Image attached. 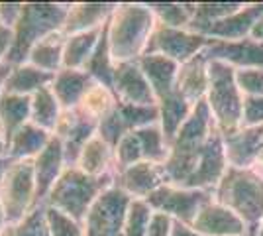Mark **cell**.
<instances>
[{"label": "cell", "instance_id": "obj_17", "mask_svg": "<svg viewBox=\"0 0 263 236\" xmlns=\"http://www.w3.org/2000/svg\"><path fill=\"white\" fill-rule=\"evenodd\" d=\"M165 183L163 166L140 161L130 168L122 169L114 175V185L120 187L132 199H142L145 201L155 189H159Z\"/></svg>", "mask_w": 263, "mask_h": 236}, {"label": "cell", "instance_id": "obj_45", "mask_svg": "<svg viewBox=\"0 0 263 236\" xmlns=\"http://www.w3.org/2000/svg\"><path fill=\"white\" fill-rule=\"evenodd\" d=\"M171 236H200V234H198L193 226L183 225V223H175V225H173V232H171Z\"/></svg>", "mask_w": 263, "mask_h": 236}, {"label": "cell", "instance_id": "obj_48", "mask_svg": "<svg viewBox=\"0 0 263 236\" xmlns=\"http://www.w3.org/2000/svg\"><path fill=\"white\" fill-rule=\"evenodd\" d=\"M6 226H8V216H6L4 205H2V201H0V236H2L4 230H6Z\"/></svg>", "mask_w": 263, "mask_h": 236}, {"label": "cell", "instance_id": "obj_15", "mask_svg": "<svg viewBox=\"0 0 263 236\" xmlns=\"http://www.w3.org/2000/svg\"><path fill=\"white\" fill-rule=\"evenodd\" d=\"M228 159H226V150H224V138L220 132L212 136L209 144L204 148L202 156L198 159V166L189 179L186 187L189 189H202V191L214 193L218 183L228 171Z\"/></svg>", "mask_w": 263, "mask_h": 236}, {"label": "cell", "instance_id": "obj_37", "mask_svg": "<svg viewBox=\"0 0 263 236\" xmlns=\"http://www.w3.org/2000/svg\"><path fill=\"white\" fill-rule=\"evenodd\" d=\"M152 214L154 211L147 203L142 199H132L122 236H147V226L152 221Z\"/></svg>", "mask_w": 263, "mask_h": 236}, {"label": "cell", "instance_id": "obj_35", "mask_svg": "<svg viewBox=\"0 0 263 236\" xmlns=\"http://www.w3.org/2000/svg\"><path fill=\"white\" fill-rule=\"evenodd\" d=\"M136 136H138L140 146H142L143 161L163 166L169 157V142H167L159 122L136 130Z\"/></svg>", "mask_w": 263, "mask_h": 236}, {"label": "cell", "instance_id": "obj_49", "mask_svg": "<svg viewBox=\"0 0 263 236\" xmlns=\"http://www.w3.org/2000/svg\"><path fill=\"white\" fill-rule=\"evenodd\" d=\"M0 157H8V142L2 130H0Z\"/></svg>", "mask_w": 263, "mask_h": 236}, {"label": "cell", "instance_id": "obj_47", "mask_svg": "<svg viewBox=\"0 0 263 236\" xmlns=\"http://www.w3.org/2000/svg\"><path fill=\"white\" fill-rule=\"evenodd\" d=\"M12 157H0V183H2V179H4V175H6V171H8V168L12 166Z\"/></svg>", "mask_w": 263, "mask_h": 236}, {"label": "cell", "instance_id": "obj_44", "mask_svg": "<svg viewBox=\"0 0 263 236\" xmlns=\"http://www.w3.org/2000/svg\"><path fill=\"white\" fill-rule=\"evenodd\" d=\"M10 47H12V30L4 28V26L0 24V65H4Z\"/></svg>", "mask_w": 263, "mask_h": 236}, {"label": "cell", "instance_id": "obj_25", "mask_svg": "<svg viewBox=\"0 0 263 236\" xmlns=\"http://www.w3.org/2000/svg\"><path fill=\"white\" fill-rule=\"evenodd\" d=\"M77 168L85 171L92 177H104V175H114L116 166H114V148L106 144L99 134L88 140V144L83 148L79 156Z\"/></svg>", "mask_w": 263, "mask_h": 236}, {"label": "cell", "instance_id": "obj_26", "mask_svg": "<svg viewBox=\"0 0 263 236\" xmlns=\"http://www.w3.org/2000/svg\"><path fill=\"white\" fill-rule=\"evenodd\" d=\"M32 118V97L0 93V130L6 142Z\"/></svg>", "mask_w": 263, "mask_h": 236}, {"label": "cell", "instance_id": "obj_30", "mask_svg": "<svg viewBox=\"0 0 263 236\" xmlns=\"http://www.w3.org/2000/svg\"><path fill=\"white\" fill-rule=\"evenodd\" d=\"M116 104H118V97L114 95V90L102 83H92V87L85 93V97L81 99L75 111L83 118L99 124L106 114L114 111Z\"/></svg>", "mask_w": 263, "mask_h": 236}, {"label": "cell", "instance_id": "obj_38", "mask_svg": "<svg viewBox=\"0 0 263 236\" xmlns=\"http://www.w3.org/2000/svg\"><path fill=\"white\" fill-rule=\"evenodd\" d=\"M140 161H143L142 146H140V140H138L136 132H130L114 146V166H116L114 175L122 169L134 166V164H140Z\"/></svg>", "mask_w": 263, "mask_h": 236}, {"label": "cell", "instance_id": "obj_8", "mask_svg": "<svg viewBox=\"0 0 263 236\" xmlns=\"http://www.w3.org/2000/svg\"><path fill=\"white\" fill-rule=\"evenodd\" d=\"M214 199L210 191L202 189H189V187H177L171 183H163L159 189H155L145 203L155 213H163L171 216L175 223L193 226L197 214L202 207Z\"/></svg>", "mask_w": 263, "mask_h": 236}, {"label": "cell", "instance_id": "obj_40", "mask_svg": "<svg viewBox=\"0 0 263 236\" xmlns=\"http://www.w3.org/2000/svg\"><path fill=\"white\" fill-rule=\"evenodd\" d=\"M236 83L243 97H263V69H236Z\"/></svg>", "mask_w": 263, "mask_h": 236}, {"label": "cell", "instance_id": "obj_22", "mask_svg": "<svg viewBox=\"0 0 263 236\" xmlns=\"http://www.w3.org/2000/svg\"><path fill=\"white\" fill-rule=\"evenodd\" d=\"M263 12V2H243L240 10L230 14L228 18L216 22L204 38L209 40H222V42H238L246 40L252 34L253 22L257 20V16Z\"/></svg>", "mask_w": 263, "mask_h": 236}, {"label": "cell", "instance_id": "obj_11", "mask_svg": "<svg viewBox=\"0 0 263 236\" xmlns=\"http://www.w3.org/2000/svg\"><path fill=\"white\" fill-rule=\"evenodd\" d=\"M157 122H159L157 106H136V104H126L118 101L114 111L99 122L97 134L114 148L126 134Z\"/></svg>", "mask_w": 263, "mask_h": 236}, {"label": "cell", "instance_id": "obj_7", "mask_svg": "<svg viewBox=\"0 0 263 236\" xmlns=\"http://www.w3.org/2000/svg\"><path fill=\"white\" fill-rule=\"evenodd\" d=\"M0 201L6 209L8 225L20 223L37 205L33 159H14L0 183Z\"/></svg>", "mask_w": 263, "mask_h": 236}, {"label": "cell", "instance_id": "obj_50", "mask_svg": "<svg viewBox=\"0 0 263 236\" xmlns=\"http://www.w3.org/2000/svg\"><path fill=\"white\" fill-rule=\"evenodd\" d=\"M8 73H10V67L4 63V65H0V93H2V87H4V81L8 77Z\"/></svg>", "mask_w": 263, "mask_h": 236}, {"label": "cell", "instance_id": "obj_51", "mask_svg": "<svg viewBox=\"0 0 263 236\" xmlns=\"http://www.w3.org/2000/svg\"><path fill=\"white\" fill-rule=\"evenodd\" d=\"M253 168L263 175V148H261V152H259V156H257V159H255V166H253Z\"/></svg>", "mask_w": 263, "mask_h": 236}, {"label": "cell", "instance_id": "obj_16", "mask_svg": "<svg viewBox=\"0 0 263 236\" xmlns=\"http://www.w3.org/2000/svg\"><path fill=\"white\" fill-rule=\"evenodd\" d=\"M67 169L65 154L61 140L53 136L49 144L33 157V177H35V193H37V205H44L47 195L51 193L53 185L59 181Z\"/></svg>", "mask_w": 263, "mask_h": 236}, {"label": "cell", "instance_id": "obj_28", "mask_svg": "<svg viewBox=\"0 0 263 236\" xmlns=\"http://www.w3.org/2000/svg\"><path fill=\"white\" fill-rule=\"evenodd\" d=\"M65 40L67 35L63 32H55L44 38L42 42L32 47L28 63L33 67L42 69L45 73H59L63 69V51H65Z\"/></svg>", "mask_w": 263, "mask_h": 236}, {"label": "cell", "instance_id": "obj_3", "mask_svg": "<svg viewBox=\"0 0 263 236\" xmlns=\"http://www.w3.org/2000/svg\"><path fill=\"white\" fill-rule=\"evenodd\" d=\"M67 14V2H24L22 16L12 30V47L4 63L8 67L26 63L37 42L49 34L63 32Z\"/></svg>", "mask_w": 263, "mask_h": 236}, {"label": "cell", "instance_id": "obj_33", "mask_svg": "<svg viewBox=\"0 0 263 236\" xmlns=\"http://www.w3.org/2000/svg\"><path fill=\"white\" fill-rule=\"evenodd\" d=\"M85 71L97 83H102V85H106V87L112 89V81H114V73H116V63L112 59L110 45H108V22L104 24V28H102L99 45H97L92 57L88 59Z\"/></svg>", "mask_w": 263, "mask_h": 236}, {"label": "cell", "instance_id": "obj_29", "mask_svg": "<svg viewBox=\"0 0 263 236\" xmlns=\"http://www.w3.org/2000/svg\"><path fill=\"white\" fill-rule=\"evenodd\" d=\"M104 28V26H102ZM102 28L81 32V34L67 35L65 51H63V69H85L88 59L92 57L97 45H99Z\"/></svg>", "mask_w": 263, "mask_h": 236}, {"label": "cell", "instance_id": "obj_52", "mask_svg": "<svg viewBox=\"0 0 263 236\" xmlns=\"http://www.w3.org/2000/svg\"><path fill=\"white\" fill-rule=\"evenodd\" d=\"M255 236H263V221H261V225H259V228H257V232H255Z\"/></svg>", "mask_w": 263, "mask_h": 236}, {"label": "cell", "instance_id": "obj_18", "mask_svg": "<svg viewBox=\"0 0 263 236\" xmlns=\"http://www.w3.org/2000/svg\"><path fill=\"white\" fill-rule=\"evenodd\" d=\"M193 228L200 236H248V228L240 216L214 199L202 207Z\"/></svg>", "mask_w": 263, "mask_h": 236}, {"label": "cell", "instance_id": "obj_1", "mask_svg": "<svg viewBox=\"0 0 263 236\" xmlns=\"http://www.w3.org/2000/svg\"><path fill=\"white\" fill-rule=\"evenodd\" d=\"M216 132L218 130L206 102H198L169 146V157L163 164L165 183L186 187L209 140Z\"/></svg>", "mask_w": 263, "mask_h": 236}, {"label": "cell", "instance_id": "obj_34", "mask_svg": "<svg viewBox=\"0 0 263 236\" xmlns=\"http://www.w3.org/2000/svg\"><path fill=\"white\" fill-rule=\"evenodd\" d=\"M147 6L154 12L155 22L179 30H189L195 14V2H147Z\"/></svg>", "mask_w": 263, "mask_h": 236}, {"label": "cell", "instance_id": "obj_2", "mask_svg": "<svg viewBox=\"0 0 263 236\" xmlns=\"http://www.w3.org/2000/svg\"><path fill=\"white\" fill-rule=\"evenodd\" d=\"M155 26L147 2H118L108 20V45L114 63L138 61L145 56Z\"/></svg>", "mask_w": 263, "mask_h": 236}, {"label": "cell", "instance_id": "obj_6", "mask_svg": "<svg viewBox=\"0 0 263 236\" xmlns=\"http://www.w3.org/2000/svg\"><path fill=\"white\" fill-rule=\"evenodd\" d=\"M209 90H206V106H209L216 130L222 136L230 134L241 128L243 113V95L236 83V69L222 63H209Z\"/></svg>", "mask_w": 263, "mask_h": 236}, {"label": "cell", "instance_id": "obj_23", "mask_svg": "<svg viewBox=\"0 0 263 236\" xmlns=\"http://www.w3.org/2000/svg\"><path fill=\"white\" fill-rule=\"evenodd\" d=\"M92 83L97 81L85 69H61L59 73H55L51 89L63 111H75Z\"/></svg>", "mask_w": 263, "mask_h": 236}, {"label": "cell", "instance_id": "obj_46", "mask_svg": "<svg viewBox=\"0 0 263 236\" xmlns=\"http://www.w3.org/2000/svg\"><path fill=\"white\" fill-rule=\"evenodd\" d=\"M250 38H253V40H257V42H261V44H263V12L257 16V20L253 22V28H252V34H250Z\"/></svg>", "mask_w": 263, "mask_h": 236}, {"label": "cell", "instance_id": "obj_10", "mask_svg": "<svg viewBox=\"0 0 263 236\" xmlns=\"http://www.w3.org/2000/svg\"><path fill=\"white\" fill-rule=\"evenodd\" d=\"M206 44H209V38L195 34L191 30L167 28V26L157 24L149 38L145 56H163L181 65L198 53H202Z\"/></svg>", "mask_w": 263, "mask_h": 236}, {"label": "cell", "instance_id": "obj_42", "mask_svg": "<svg viewBox=\"0 0 263 236\" xmlns=\"http://www.w3.org/2000/svg\"><path fill=\"white\" fill-rule=\"evenodd\" d=\"M24 2H0V24L8 30H14L22 16Z\"/></svg>", "mask_w": 263, "mask_h": 236}, {"label": "cell", "instance_id": "obj_31", "mask_svg": "<svg viewBox=\"0 0 263 236\" xmlns=\"http://www.w3.org/2000/svg\"><path fill=\"white\" fill-rule=\"evenodd\" d=\"M61 114H63V108L57 101L51 85L32 95V118H30V122L53 134Z\"/></svg>", "mask_w": 263, "mask_h": 236}, {"label": "cell", "instance_id": "obj_27", "mask_svg": "<svg viewBox=\"0 0 263 236\" xmlns=\"http://www.w3.org/2000/svg\"><path fill=\"white\" fill-rule=\"evenodd\" d=\"M51 138H53L51 132L35 126L33 122L24 124L8 142V157H12V159H33L49 144Z\"/></svg>", "mask_w": 263, "mask_h": 236}, {"label": "cell", "instance_id": "obj_4", "mask_svg": "<svg viewBox=\"0 0 263 236\" xmlns=\"http://www.w3.org/2000/svg\"><path fill=\"white\" fill-rule=\"evenodd\" d=\"M212 197L240 216L248 236H255L263 221V175L257 169L228 168Z\"/></svg>", "mask_w": 263, "mask_h": 236}, {"label": "cell", "instance_id": "obj_39", "mask_svg": "<svg viewBox=\"0 0 263 236\" xmlns=\"http://www.w3.org/2000/svg\"><path fill=\"white\" fill-rule=\"evenodd\" d=\"M45 219L49 236H85V225L75 221L73 216L57 211L53 207L45 205Z\"/></svg>", "mask_w": 263, "mask_h": 236}, {"label": "cell", "instance_id": "obj_14", "mask_svg": "<svg viewBox=\"0 0 263 236\" xmlns=\"http://www.w3.org/2000/svg\"><path fill=\"white\" fill-rule=\"evenodd\" d=\"M99 124L83 118L77 111H63L53 136H57L63 144V154H65L67 168H75L79 161V156L83 148L88 144L90 138L97 136Z\"/></svg>", "mask_w": 263, "mask_h": 236}, {"label": "cell", "instance_id": "obj_21", "mask_svg": "<svg viewBox=\"0 0 263 236\" xmlns=\"http://www.w3.org/2000/svg\"><path fill=\"white\" fill-rule=\"evenodd\" d=\"M118 2H73L69 4L63 34L73 35L81 32L99 30L110 20Z\"/></svg>", "mask_w": 263, "mask_h": 236}, {"label": "cell", "instance_id": "obj_9", "mask_svg": "<svg viewBox=\"0 0 263 236\" xmlns=\"http://www.w3.org/2000/svg\"><path fill=\"white\" fill-rule=\"evenodd\" d=\"M132 197L114 183L88 209L85 236H122Z\"/></svg>", "mask_w": 263, "mask_h": 236}, {"label": "cell", "instance_id": "obj_24", "mask_svg": "<svg viewBox=\"0 0 263 236\" xmlns=\"http://www.w3.org/2000/svg\"><path fill=\"white\" fill-rule=\"evenodd\" d=\"M53 73H45L42 69L33 67L32 63H20L10 67V73L4 81L2 93L10 95H22V97H32L44 87H49L53 83Z\"/></svg>", "mask_w": 263, "mask_h": 236}, {"label": "cell", "instance_id": "obj_5", "mask_svg": "<svg viewBox=\"0 0 263 236\" xmlns=\"http://www.w3.org/2000/svg\"><path fill=\"white\" fill-rule=\"evenodd\" d=\"M114 183V175L92 177L75 166L67 168L59 181L53 185L44 205L53 207L61 213L73 216L79 223H85L88 209L102 193Z\"/></svg>", "mask_w": 263, "mask_h": 236}, {"label": "cell", "instance_id": "obj_19", "mask_svg": "<svg viewBox=\"0 0 263 236\" xmlns=\"http://www.w3.org/2000/svg\"><path fill=\"white\" fill-rule=\"evenodd\" d=\"M224 138V150L230 168H253L255 159L263 148V126L261 128H238Z\"/></svg>", "mask_w": 263, "mask_h": 236}, {"label": "cell", "instance_id": "obj_36", "mask_svg": "<svg viewBox=\"0 0 263 236\" xmlns=\"http://www.w3.org/2000/svg\"><path fill=\"white\" fill-rule=\"evenodd\" d=\"M2 236H49L47 219H45V205L35 207L20 223L8 225Z\"/></svg>", "mask_w": 263, "mask_h": 236}, {"label": "cell", "instance_id": "obj_43", "mask_svg": "<svg viewBox=\"0 0 263 236\" xmlns=\"http://www.w3.org/2000/svg\"><path fill=\"white\" fill-rule=\"evenodd\" d=\"M173 225H175V221L171 216H167L163 213H155L154 211L149 226H147V236H171Z\"/></svg>", "mask_w": 263, "mask_h": 236}, {"label": "cell", "instance_id": "obj_41", "mask_svg": "<svg viewBox=\"0 0 263 236\" xmlns=\"http://www.w3.org/2000/svg\"><path fill=\"white\" fill-rule=\"evenodd\" d=\"M243 128H261L263 126V97H243Z\"/></svg>", "mask_w": 263, "mask_h": 236}, {"label": "cell", "instance_id": "obj_32", "mask_svg": "<svg viewBox=\"0 0 263 236\" xmlns=\"http://www.w3.org/2000/svg\"><path fill=\"white\" fill-rule=\"evenodd\" d=\"M243 2H195V14L189 30L204 35L216 22L240 10Z\"/></svg>", "mask_w": 263, "mask_h": 236}, {"label": "cell", "instance_id": "obj_12", "mask_svg": "<svg viewBox=\"0 0 263 236\" xmlns=\"http://www.w3.org/2000/svg\"><path fill=\"white\" fill-rule=\"evenodd\" d=\"M202 53L209 61H222L234 69H263V44L253 38L238 42L209 40Z\"/></svg>", "mask_w": 263, "mask_h": 236}, {"label": "cell", "instance_id": "obj_20", "mask_svg": "<svg viewBox=\"0 0 263 236\" xmlns=\"http://www.w3.org/2000/svg\"><path fill=\"white\" fill-rule=\"evenodd\" d=\"M209 57L204 53H198L193 59H189L185 63L179 65L177 73V89L183 95L191 106H197L198 102L206 99V90H209Z\"/></svg>", "mask_w": 263, "mask_h": 236}, {"label": "cell", "instance_id": "obj_13", "mask_svg": "<svg viewBox=\"0 0 263 236\" xmlns=\"http://www.w3.org/2000/svg\"><path fill=\"white\" fill-rule=\"evenodd\" d=\"M112 90L118 97V101L126 102V104L157 106L154 89H152V85H149V81H147L138 61H128V63L116 65Z\"/></svg>", "mask_w": 263, "mask_h": 236}]
</instances>
